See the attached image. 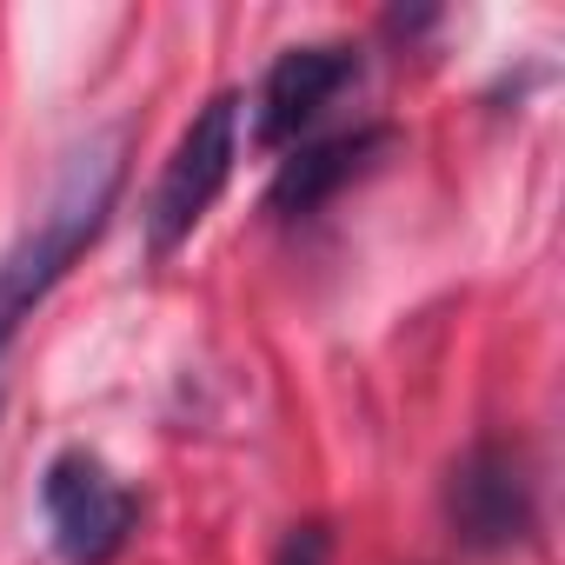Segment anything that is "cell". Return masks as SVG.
I'll return each mask as SVG.
<instances>
[{
	"label": "cell",
	"instance_id": "obj_1",
	"mask_svg": "<svg viewBox=\"0 0 565 565\" xmlns=\"http://www.w3.org/2000/svg\"><path fill=\"white\" fill-rule=\"evenodd\" d=\"M114 193H120V140L100 134L61 167V180H54L47 206L34 213V226L0 253V347H8L21 333V320L61 287V273L100 239V226L114 213Z\"/></svg>",
	"mask_w": 565,
	"mask_h": 565
},
{
	"label": "cell",
	"instance_id": "obj_2",
	"mask_svg": "<svg viewBox=\"0 0 565 565\" xmlns=\"http://www.w3.org/2000/svg\"><path fill=\"white\" fill-rule=\"evenodd\" d=\"M233 160H239V94H213L186 134L173 140L167 167H160V186H153V206H147V239L153 253H173L180 239H193V226L213 213V200L226 193L233 180Z\"/></svg>",
	"mask_w": 565,
	"mask_h": 565
},
{
	"label": "cell",
	"instance_id": "obj_3",
	"mask_svg": "<svg viewBox=\"0 0 565 565\" xmlns=\"http://www.w3.org/2000/svg\"><path fill=\"white\" fill-rule=\"evenodd\" d=\"M446 525L466 552H505L532 539V472L505 439H472L446 472Z\"/></svg>",
	"mask_w": 565,
	"mask_h": 565
},
{
	"label": "cell",
	"instance_id": "obj_4",
	"mask_svg": "<svg viewBox=\"0 0 565 565\" xmlns=\"http://www.w3.org/2000/svg\"><path fill=\"white\" fill-rule=\"evenodd\" d=\"M41 505H47V525H54V545H61L67 565L120 558V545L140 519V499L94 452H61L41 479Z\"/></svg>",
	"mask_w": 565,
	"mask_h": 565
},
{
	"label": "cell",
	"instance_id": "obj_5",
	"mask_svg": "<svg viewBox=\"0 0 565 565\" xmlns=\"http://www.w3.org/2000/svg\"><path fill=\"white\" fill-rule=\"evenodd\" d=\"M360 81V54L340 47V41H320V47H287L273 67H266V87H259V147H287L300 140L347 87Z\"/></svg>",
	"mask_w": 565,
	"mask_h": 565
},
{
	"label": "cell",
	"instance_id": "obj_6",
	"mask_svg": "<svg viewBox=\"0 0 565 565\" xmlns=\"http://www.w3.org/2000/svg\"><path fill=\"white\" fill-rule=\"evenodd\" d=\"M386 153H393V127H347V134L307 140V147H294L287 160H279L266 206H273L279 220H307V213H320L340 186H353L360 173H373Z\"/></svg>",
	"mask_w": 565,
	"mask_h": 565
},
{
	"label": "cell",
	"instance_id": "obj_7",
	"mask_svg": "<svg viewBox=\"0 0 565 565\" xmlns=\"http://www.w3.org/2000/svg\"><path fill=\"white\" fill-rule=\"evenodd\" d=\"M327 552H333V532L320 519H307V525H294L287 539H279L273 565H327Z\"/></svg>",
	"mask_w": 565,
	"mask_h": 565
}]
</instances>
